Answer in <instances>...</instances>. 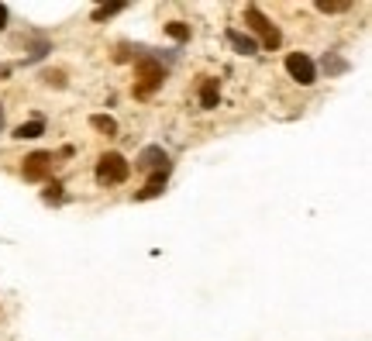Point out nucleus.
I'll return each instance as SVG.
<instances>
[{
	"label": "nucleus",
	"instance_id": "nucleus-1",
	"mask_svg": "<svg viewBox=\"0 0 372 341\" xmlns=\"http://www.w3.org/2000/svg\"><path fill=\"white\" fill-rule=\"evenodd\" d=\"M131 176V162L121 155V152H107V155H100V162H97V183H104V186H118V183H124Z\"/></svg>",
	"mask_w": 372,
	"mask_h": 341
},
{
	"label": "nucleus",
	"instance_id": "nucleus-2",
	"mask_svg": "<svg viewBox=\"0 0 372 341\" xmlns=\"http://www.w3.org/2000/svg\"><path fill=\"white\" fill-rule=\"evenodd\" d=\"M162 80H166V69L155 63V59H138V83H135V97H152L159 87H162Z\"/></svg>",
	"mask_w": 372,
	"mask_h": 341
},
{
	"label": "nucleus",
	"instance_id": "nucleus-3",
	"mask_svg": "<svg viewBox=\"0 0 372 341\" xmlns=\"http://www.w3.org/2000/svg\"><path fill=\"white\" fill-rule=\"evenodd\" d=\"M245 21H248V28L262 38V45H265V49H279L283 35L276 32V25H272V21H269L259 8H248V11H245Z\"/></svg>",
	"mask_w": 372,
	"mask_h": 341
},
{
	"label": "nucleus",
	"instance_id": "nucleus-4",
	"mask_svg": "<svg viewBox=\"0 0 372 341\" xmlns=\"http://www.w3.org/2000/svg\"><path fill=\"white\" fill-rule=\"evenodd\" d=\"M286 73H289L300 87H310V83L317 80V69H314V63H310L303 52H289V56H286Z\"/></svg>",
	"mask_w": 372,
	"mask_h": 341
},
{
	"label": "nucleus",
	"instance_id": "nucleus-5",
	"mask_svg": "<svg viewBox=\"0 0 372 341\" xmlns=\"http://www.w3.org/2000/svg\"><path fill=\"white\" fill-rule=\"evenodd\" d=\"M52 173V152H32L28 159H25V166H21V176L28 179V183H39V179H45Z\"/></svg>",
	"mask_w": 372,
	"mask_h": 341
},
{
	"label": "nucleus",
	"instance_id": "nucleus-6",
	"mask_svg": "<svg viewBox=\"0 0 372 341\" xmlns=\"http://www.w3.org/2000/svg\"><path fill=\"white\" fill-rule=\"evenodd\" d=\"M138 169H145V173H159V169H169V155L159 148V145H149L142 155H138V162H135Z\"/></svg>",
	"mask_w": 372,
	"mask_h": 341
},
{
	"label": "nucleus",
	"instance_id": "nucleus-7",
	"mask_svg": "<svg viewBox=\"0 0 372 341\" xmlns=\"http://www.w3.org/2000/svg\"><path fill=\"white\" fill-rule=\"evenodd\" d=\"M217 104H221V87H217V80L207 76V80L200 83V107H204V111H214Z\"/></svg>",
	"mask_w": 372,
	"mask_h": 341
},
{
	"label": "nucleus",
	"instance_id": "nucleus-8",
	"mask_svg": "<svg viewBox=\"0 0 372 341\" xmlns=\"http://www.w3.org/2000/svg\"><path fill=\"white\" fill-rule=\"evenodd\" d=\"M228 42H231V45H234V52H241V56H252V52L259 49V45H255V38H252V35H241L238 28H231V32H228Z\"/></svg>",
	"mask_w": 372,
	"mask_h": 341
},
{
	"label": "nucleus",
	"instance_id": "nucleus-9",
	"mask_svg": "<svg viewBox=\"0 0 372 341\" xmlns=\"http://www.w3.org/2000/svg\"><path fill=\"white\" fill-rule=\"evenodd\" d=\"M166 176H169V169H159V173H152V179H149V186L138 193V200H149V197H159L162 193V186H166Z\"/></svg>",
	"mask_w": 372,
	"mask_h": 341
},
{
	"label": "nucleus",
	"instance_id": "nucleus-10",
	"mask_svg": "<svg viewBox=\"0 0 372 341\" xmlns=\"http://www.w3.org/2000/svg\"><path fill=\"white\" fill-rule=\"evenodd\" d=\"M42 131H45V121H42V118H35V121H28V124L14 128V138H21V142H25V138H39Z\"/></svg>",
	"mask_w": 372,
	"mask_h": 341
},
{
	"label": "nucleus",
	"instance_id": "nucleus-11",
	"mask_svg": "<svg viewBox=\"0 0 372 341\" xmlns=\"http://www.w3.org/2000/svg\"><path fill=\"white\" fill-rule=\"evenodd\" d=\"M90 124H94L97 131H104V135H118V121H114V118H107V114H94V118H90Z\"/></svg>",
	"mask_w": 372,
	"mask_h": 341
},
{
	"label": "nucleus",
	"instance_id": "nucleus-12",
	"mask_svg": "<svg viewBox=\"0 0 372 341\" xmlns=\"http://www.w3.org/2000/svg\"><path fill=\"white\" fill-rule=\"evenodd\" d=\"M166 32H169V38H176V42H186V38H190V28H186L183 21H173V25H166Z\"/></svg>",
	"mask_w": 372,
	"mask_h": 341
},
{
	"label": "nucleus",
	"instance_id": "nucleus-13",
	"mask_svg": "<svg viewBox=\"0 0 372 341\" xmlns=\"http://www.w3.org/2000/svg\"><path fill=\"white\" fill-rule=\"evenodd\" d=\"M317 11H324V14H341V11H348V4H338V0H317Z\"/></svg>",
	"mask_w": 372,
	"mask_h": 341
},
{
	"label": "nucleus",
	"instance_id": "nucleus-14",
	"mask_svg": "<svg viewBox=\"0 0 372 341\" xmlns=\"http://www.w3.org/2000/svg\"><path fill=\"white\" fill-rule=\"evenodd\" d=\"M42 197H45L49 204H52V200H59V197H63V183H59V179H52V183L45 186V193H42Z\"/></svg>",
	"mask_w": 372,
	"mask_h": 341
},
{
	"label": "nucleus",
	"instance_id": "nucleus-15",
	"mask_svg": "<svg viewBox=\"0 0 372 341\" xmlns=\"http://www.w3.org/2000/svg\"><path fill=\"white\" fill-rule=\"evenodd\" d=\"M118 11H124V8H121V4H111V8H97V11H94V18H97V21H104V18H111V14H118Z\"/></svg>",
	"mask_w": 372,
	"mask_h": 341
},
{
	"label": "nucleus",
	"instance_id": "nucleus-16",
	"mask_svg": "<svg viewBox=\"0 0 372 341\" xmlns=\"http://www.w3.org/2000/svg\"><path fill=\"white\" fill-rule=\"evenodd\" d=\"M42 80H45L49 87H66V80H63V73H59V69H52V73H45Z\"/></svg>",
	"mask_w": 372,
	"mask_h": 341
},
{
	"label": "nucleus",
	"instance_id": "nucleus-17",
	"mask_svg": "<svg viewBox=\"0 0 372 341\" xmlns=\"http://www.w3.org/2000/svg\"><path fill=\"white\" fill-rule=\"evenodd\" d=\"M324 66H327L331 73H344V69H348V66H344L341 59H334V56H327V59H324Z\"/></svg>",
	"mask_w": 372,
	"mask_h": 341
},
{
	"label": "nucleus",
	"instance_id": "nucleus-18",
	"mask_svg": "<svg viewBox=\"0 0 372 341\" xmlns=\"http://www.w3.org/2000/svg\"><path fill=\"white\" fill-rule=\"evenodd\" d=\"M4 28H8V8L0 4V32H4Z\"/></svg>",
	"mask_w": 372,
	"mask_h": 341
},
{
	"label": "nucleus",
	"instance_id": "nucleus-19",
	"mask_svg": "<svg viewBox=\"0 0 372 341\" xmlns=\"http://www.w3.org/2000/svg\"><path fill=\"white\" fill-rule=\"evenodd\" d=\"M8 73H11V69H8V66H0V76H8Z\"/></svg>",
	"mask_w": 372,
	"mask_h": 341
},
{
	"label": "nucleus",
	"instance_id": "nucleus-20",
	"mask_svg": "<svg viewBox=\"0 0 372 341\" xmlns=\"http://www.w3.org/2000/svg\"><path fill=\"white\" fill-rule=\"evenodd\" d=\"M0 128H4V107H0Z\"/></svg>",
	"mask_w": 372,
	"mask_h": 341
}]
</instances>
